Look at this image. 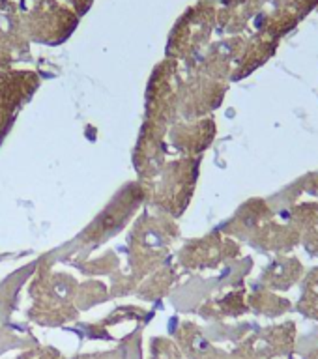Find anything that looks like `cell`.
<instances>
[{
    "label": "cell",
    "mask_w": 318,
    "mask_h": 359,
    "mask_svg": "<svg viewBox=\"0 0 318 359\" xmlns=\"http://www.w3.org/2000/svg\"><path fill=\"white\" fill-rule=\"evenodd\" d=\"M79 22L77 11L56 0H38L22 17L27 38L38 43L56 45L69 38Z\"/></svg>",
    "instance_id": "obj_1"
},
{
    "label": "cell",
    "mask_w": 318,
    "mask_h": 359,
    "mask_svg": "<svg viewBox=\"0 0 318 359\" xmlns=\"http://www.w3.org/2000/svg\"><path fill=\"white\" fill-rule=\"evenodd\" d=\"M213 21L212 6L199 4L197 8L190 10L184 15V19L178 22V27L174 28L173 39H171V49L184 50L187 45L193 43V38L199 39L208 38L210 27Z\"/></svg>",
    "instance_id": "obj_2"
},
{
    "label": "cell",
    "mask_w": 318,
    "mask_h": 359,
    "mask_svg": "<svg viewBox=\"0 0 318 359\" xmlns=\"http://www.w3.org/2000/svg\"><path fill=\"white\" fill-rule=\"evenodd\" d=\"M69 4L75 8V11H77V15H83V13H86L88 11V8L92 6V2L94 0H67Z\"/></svg>",
    "instance_id": "obj_3"
},
{
    "label": "cell",
    "mask_w": 318,
    "mask_h": 359,
    "mask_svg": "<svg viewBox=\"0 0 318 359\" xmlns=\"http://www.w3.org/2000/svg\"><path fill=\"white\" fill-rule=\"evenodd\" d=\"M292 2H294V6H296L298 10H302V11L311 10V8L317 4V0H291V4Z\"/></svg>",
    "instance_id": "obj_4"
}]
</instances>
